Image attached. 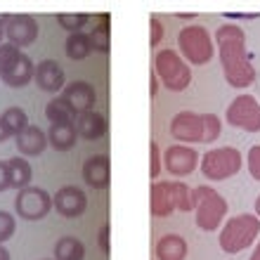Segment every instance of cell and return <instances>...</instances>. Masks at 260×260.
I'll return each instance as SVG.
<instances>
[{"label": "cell", "instance_id": "obj_1", "mask_svg": "<svg viewBox=\"0 0 260 260\" xmlns=\"http://www.w3.org/2000/svg\"><path fill=\"white\" fill-rule=\"evenodd\" d=\"M215 45H218L220 67L225 74V81L237 90L251 88L255 81V69L248 59L246 34L237 24H222L215 31Z\"/></svg>", "mask_w": 260, "mask_h": 260}, {"label": "cell", "instance_id": "obj_2", "mask_svg": "<svg viewBox=\"0 0 260 260\" xmlns=\"http://www.w3.org/2000/svg\"><path fill=\"white\" fill-rule=\"evenodd\" d=\"M222 133V123L215 114H197V111H180L171 121V135L182 144L192 142H215Z\"/></svg>", "mask_w": 260, "mask_h": 260}, {"label": "cell", "instance_id": "obj_3", "mask_svg": "<svg viewBox=\"0 0 260 260\" xmlns=\"http://www.w3.org/2000/svg\"><path fill=\"white\" fill-rule=\"evenodd\" d=\"M149 208L154 218H168L175 211H194V189L185 182H154L149 192Z\"/></svg>", "mask_w": 260, "mask_h": 260}, {"label": "cell", "instance_id": "obj_4", "mask_svg": "<svg viewBox=\"0 0 260 260\" xmlns=\"http://www.w3.org/2000/svg\"><path fill=\"white\" fill-rule=\"evenodd\" d=\"M258 234H260V220L255 218V213H241V215H234V218L227 220L225 227H220L218 244L225 253L237 255L253 246Z\"/></svg>", "mask_w": 260, "mask_h": 260}, {"label": "cell", "instance_id": "obj_5", "mask_svg": "<svg viewBox=\"0 0 260 260\" xmlns=\"http://www.w3.org/2000/svg\"><path fill=\"white\" fill-rule=\"evenodd\" d=\"M154 76L158 78V83L171 92H182L189 88L192 83V69L189 64L182 59L178 50H158L154 55Z\"/></svg>", "mask_w": 260, "mask_h": 260}, {"label": "cell", "instance_id": "obj_6", "mask_svg": "<svg viewBox=\"0 0 260 260\" xmlns=\"http://www.w3.org/2000/svg\"><path fill=\"white\" fill-rule=\"evenodd\" d=\"M230 204L225 201V197L213 189L208 185H201L194 189V215H197V227L204 232H218L222 227Z\"/></svg>", "mask_w": 260, "mask_h": 260}, {"label": "cell", "instance_id": "obj_7", "mask_svg": "<svg viewBox=\"0 0 260 260\" xmlns=\"http://www.w3.org/2000/svg\"><path fill=\"white\" fill-rule=\"evenodd\" d=\"M178 52L182 55L187 64L192 67H204L213 59L215 55V45L208 34V28L201 24H192V26L180 28L178 34Z\"/></svg>", "mask_w": 260, "mask_h": 260}, {"label": "cell", "instance_id": "obj_8", "mask_svg": "<svg viewBox=\"0 0 260 260\" xmlns=\"http://www.w3.org/2000/svg\"><path fill=\"white\" fill-rule=\"evenodd\" d=\"M36 67L26 52L10 43L0 45V81L10 88H26L34 81Z\"/></svg>", "mask_w": 260, "mask_h": 260}, {"label": "cell", "instance_id": "obj_9", "mask_svg": "<svg viewBox=\"0 0 260 260\" xmlns=\"http://www.w3.org/2000/svg\"><path fill=\"white\" fill-rule=\"evenodd\" d=\"M241 164H244V156L237 147H215V149H208L201 156L199 168H201L206 180L220 182V180L234 178L241 171Z\"/></svg>", "mask_w": 260, "mask_h": 260}, {"label": "cell", "instance_id": "obj_10", "mask_svg": "<svg viewBox=\"0 0 260 260\" xmlns=\"http://www.w3.org/2000/svg\"><path fill=\"white\" fill-rule=\"evenodd\" d=\"M227 123L244 133H260V102L253 95H237L227 107Z\"/></svg>", "mask_w": 260, "mask_h": 260}, {"label": "cell", "instance_id": "obj_11", "mask_svg": "<svg viewBox=\"0 0 260 260\" xmlns=\"http://www.w3.org/2000/svg\"><path fill=\"white\" fill-rule=\"evenodd\" d=\"M50 211H52V197H50L43 187H26V189L17 192L14 213H17L21 220L38 222V220H43Z\"/></svg>", "mask_w": 260, "mask_h": 260}, {"label": "cell", "instance_id": "obj_12", "mask_svg": "<svg viewBox=\"0 0 260 260\" xmlns=\"http://www.w3.org/2000/svg\"><path fill=\"white\" fill-rule=\"evenodd\" d=\"M199 164H201L199 151L194 147H187V144H173L164 151V168L175 178L192 175Z\"/></svg>", "mask_w": 260, "mask_h": 260}, {"label": "cell", "instance_id": "obj_13", "mask_svg": "<svg viewBox=\"0 0 260 260\" xmlns=\"http://www.w3.org/2000/svg\"><path fill=\"white\" fill-rule=\"evenodd\" d=\"M41 26L34 17L28 14H14V17H5V38L14 48H26L38 41Z\"/></svg>", "mask_w": 260, "mask_h": 260}, {"label": "cell", "instance_id": "obj_14", "mask_svg": "<svg viewBox=\"0 0 260 260\" xmlns=\"http://www.w3.org/2000/svg\"><path fill=\"white\" fill-rule=\"evenodd\" d=\"M52 206L55 211L64 218H81L85 208H88V197L83 192L81 187H74V185H67V187H59L52 197Z\"/></svg>", "mask_w": 260, "mask_h": 260}, {"label": "cell", "instance_id": "obj_15", "mask_svg": "<svg viewBox=\"0 0 260 260\" xmlns=\"http://www.w3.org/2000/svg\"><path fill=\"white\" fill-rule=\"evenodd\" d=\"M64 102L74 109V114H83V111H92L97 104V92L95 88L90 85L88 81H74L69 83L67 88L62 90V95H59Z\"/></svg>", "mask_w": 260, "mask_h": 260}, {"label": "cell", "instance_id": "obj_16", "mask_svg": "<svg viewBox=\"0 0 260 260\" xmlns=\"http://www.w3.org/2000/svg\"><path fill=\"white\" fill-rule=\"evenodd\" d=\"M34 81L43 92H52V95H57L59 90L67 88V74L55 59H43V62L36 64Z\"/></svg>", "mask_w": 260, "mask_h": 260}, {"label": "cell", "instance_id": "obj_17", "mask_svg": "<svg viewBox=\"0 0 260 260\" xmlns=\"http://www.w3.org/2000/svg\"><path fill=\"white\" fill-rule=\"evenodd\" d=\"M83 180L85 185L92 187V189H107L111 180V164L104 154H97V156H90L85 164H83Z\"/></svg>", "mask_w": 260, "mask_h": 260}, {"label": "cell", "instance_id": "obj_18", "mask_svg": "<svg viewBox=\"0 0 260 260\" xmlns=\"http://www.w3.org/2000/svg\"><path fill=\"white\" fill-rule=\"evenodd\" d=\"M74 125H76L78 137L88 140V142H95V140L107 135V118H104V114H100V111H95V109L78 114Z\"/></svg>", "mask_w": 260, "mask_h": 260}, {"label": "cell", "instance_id": "obj_19", "mask_svg": "<svg viewBox=\"0 0 260 260\" xmlns=\"http://www.w3.org/2000/svg\"><path fill=\"white\" fill-rule=\"evenodd\" d=\"M17 140V149L24 154V156H41L48 144V133H43L38 125H28L14 137Z\"/></svg>", "mask_w": 260, "mask_h": 260}, {"label": "cell", "instance_id": "obj_20", "mask_svg": "<svg viewBox=\"0 0 260 260\" xmlns=\"http://www.w3.org/2000/svg\"><path fill=\"white\" fill-rule=\"evenodd\" d=\"M187 253H189L187 239L180 234H164L156 241V248H154L156 260H185Z\"/></svg>", "mask_w": 260, "mask_h": 260}, {"label": "cell", "instance_id": "obj_21", "mask_svg": "<svg viewBox=\"0 0 260 260\" xmlns=\"http://www.w3.org/2000/svg\"><path fill=\"white\" fill-rule=\"evenodd\" d=\"M78 133L74 123H52L48 130V144L55 151H69L76 147Z\"/></svg>", "mask_w": 260, "mask_h": 260}, {"label": "cell", "instance_id": "obj_22", "mask_svg": "<svg viewBox=\"0 0 260 260\" xmlns=\"http://www.w3.org/2000/svg\"><path fill=\"white\" fill-rule=\"evenodd\" d=\"M7 178H10V189L21 192V189L31 187V178H34L31 164L24 156H12L7 161Z\"/></svg>", "mask_w": 260, "mask_h": 260}, {"label": "cell", "instance_id": "obj_23", "mask_svg": "<svg viewBox=\"0 0 260 260\" xmlns=\"http://www.w3.org/2000/svg\"><path fill=\"white\" fill-rule=\"evenodd\" d=\"M90 45L97 52H109L111 45V31H109V14H97L95 24H92V31L88 34Z\"/></svg>", "mask_w": 260, "mask_h": 260}, {"label": "cell", "instance_id": "obj_24", "mask_svg": "<svg viewBox=\"0 0 260 260\" xmlns=\"http://www.w3.org/2000/svg\"><path fill=\"white\" fill-rule=\"evenodd\" d=\"M85 258V246L76 237H62L55 244V260H83Z\"/></svg>", "mask_w": 260, "mask_h": 260}, {"label": "cell", "instance_id": "obj_25", "mask_svg": "<svg viewBox=\"0 0 260 260\" xmlns=\"http://www.w3.org/2000/svg\"><path fill=\"white\" fill-rule=\"evenodd\" d=\"M45 118L50 121V125L52 123H74L76 114L62 97H52L48 102V107H45Z\"/></svg>", "mask_w": 260, "mask_h": 260}, {"label": "cell", "instance_id": "obj_26", "mask_svg": "<svg viewBox=\"0 0 260 260\" xmlns=\"http://www.w3.org/2000/svg\"><path fill=\"white\" fill-rule=\"evenodd\" d=\"M67 55L69 59H74V62H81L85 57L92 52V45H90V38L88 34H71L67 38Z\"/></svg>", "mask_w": 260, "mask_h": 260}, {"label": "cell", "instance_id": "obj_27", "mask_svg": "<svg viewBox=\"0 0 260 260\" xmlns=\"http://www.w3.org/2000/svg\"><path fill=\"white\" fill-rule=\"evenodd\" d=\"M0 116H3V121H5L7 130L12 133V137H17L24 128H28V116L21 107H10V109H5Z\"/></svg>", "mask_w": 260, "mask_h": 260}, {"label": "cell", "instance_id": "obj_28", "mask_svg": "<svg viewBox=\"0 0 260 260\" xmlns=\"http://www.w3.org/2000/svg\"><path fill=\"white\" fill-rule=\"evenodd\" d=\"M92 19L95 17H90V14H59L57 17V21H59V26L64 28V31H69V36L71 34H85V24H92Z\"/></svg>", "mask_w": 260, "mask_h": 260}, {"label": "cell", "instance_id": "obj_29", "mask_svg": "<svg viewBox=\"0 0 260 260\" xmlns=\"http://www.w3.org/2000/svg\"><path fill=\"white\" fill-rule=\"evenodd\" d=\"M14 230H17V220H14L12 213L0 211V246L10 241L14 237Z\"/></svg>", "mask_w": 260, "mask_h": 260}, {"label": "cell", "instance_id": "obj_30", "mask_svg": "<svg viewBox=\"0 0 260 260\" xmlns=\"http://www.w3.org/2000/svg\"><path fill=\"white\" fill-rule=\"evenodd\" d=\"M246 166H248V173L255 182H260V144H253L246 154Z\"/></svg>", "mask_w": 260, "mask_h": 260}, {"label": "cell", "instance_id": "obj_31", "mask_svg": "<svg viewBox=\"0 0 260 260\" xmlns=\"http://www.w3.org/2000/svg\"><path fill=\"white\" fill-rule=\"evenodd\" d=\"M149 151H151L149 175H151V180H158V173H161V168H164V156H161V149H158L156 142H149Z\"/></svg>", "mask_w": 260, "mask_h": 260}, {"label": "cell", "instance_id": "obj_32", "mask_svg": "<svg viewBox=\"0 0 260 260\" xmlns=\"http://www.w3.org/2000/svg\"><path fill=\"white\" fill-rule=\"evenodd\" d=\"M149 26H151L149 45H151V48H158V43H161V38H164V24H161V19H158V17H151Z\"/></svg>", "mask_w": 260, "mask_h": 260}, {"label": "cell", "instance_id": "obj_33", "mask_svg": "<svg viewBox=\"0 0 260 260\" xmlns=\"http://www.w3.org/2000/svg\"><path fill=\"white\" fill-rule=\"evenodd\" d=\"M109 225H102L100 227V248H102V253L104 255H109L111 253V246H109Z\"/></svg>", "mask_w": 260, "mask_h": 260}, {"label": "cell", "instance_id": "obj_34", "mask_svg": "<svg viewBox=\"0 0 260 260\" xmlns=\"http://www.w3.org/2000/svg\"><path fill=\"white\" fill-rule=\"evenodd\" d=\"M10 189V178H7V161H0V192Z\"/></svg>", "mask_w": 260, "mask_h": 260}, {"label": "cell", "instance_id": "obj_35", "mask_svg": "<svg viewBox=\"0 0 260 260\" xmlns=\"http://www.w3.org/2000/svg\"><path fill=\"white\" fill-rule=\"evenodd\" d=\"M10 137H12V133L7 130L5 121H3V116H0V142H5V140H10Z\"/></svg>", "mask_w": 260, "mask_h": 260}, {"label": "cell", "instance_id": "obj_36", "mask_svg": "<svg viewBox=\"0 0 260 260\" xmlns=\"http://www.w3.org/2000/svg\"><path fill=\"white\" fill-rule=\"evenodd\" d=\"M158 85H161V83H158V78L154 74H151V97H156V92H158Z\"/></svg>", "mask_w": 260, "mask_h": 260}, {"label": "cell", "instance_id": "obj_37", "mask_svg": "<svg viewBox=\"0 0 260 260\" xmlns=\"http://www.w3.org/2000/svg\"><path fill=\"white\" fill-rule=\"evenodd\" d=\"M3 38H5V17H0V45H3Z\"/></svg>", "mask_w": 260, "mask_h": 260}, {"label": "cell", "instance_id": "obj_38", "mask_svg": "<svg viewBox=\"0 0 260 260\" xmlns=\"http://www.w3.org/2000/svg\"><path fill=\"white\" fill-rule=\"evenodd\" d=\"M251 260H260V241H258V244H255L253 253H251Z\"/></svg>", "mask_w": 260, "mask_h": 260}, {"label": "cell", "instance_id": "obj_39", "mask_svg": "<svg viewBox=\"0 0 260 260\" xmlns=\"http://www.w3.org/2000/svg\"><path fill=\"white\" fill-rule=\"evenodd\" d=\"M0 260H10V251L5 246H0Z\"/></svg>", "mask_w": 260, "mask_h": 260}, {"label": "cell", "instance_id": "obj_40", "mask_svg": "<svg viewBox=\"0 0 260 260\" xmlns=\"http://www.w3.org/2000/svg\"><path fill=\"white\" fill-rule=\"evenodd\" d=\"M255 218H258V220H260V197H258V199H255Z\"/></svg>", "mask_w": 260, "mask_h": 260}]
</instances>
